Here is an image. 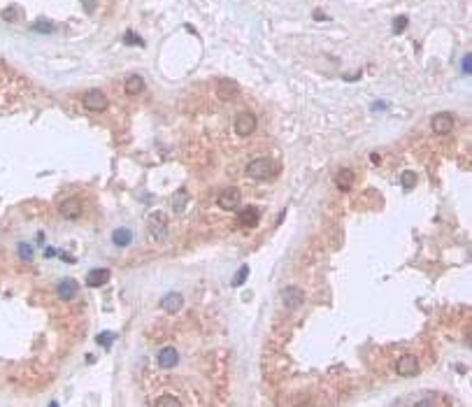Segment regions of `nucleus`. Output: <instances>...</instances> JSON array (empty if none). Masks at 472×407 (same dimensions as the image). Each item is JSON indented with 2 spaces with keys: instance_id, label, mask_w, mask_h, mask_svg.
Listing matches in <instances>:
<instances>
[{
  "instance_id": "f257e3e1",
  "label": "nucleus",
  "mask_w": 472,
  "mask_h": 407,
  "mask_svg": "<svg viewBox=\"0 0 472 407\" xmlns=\"http://www.w3.org/2000/svg\"><path fill=\"white\" fill-rule=\"evenodd\" d=\"M277 172H279L277 163L270 161V158H254V161L247 165V175L251 177V179H273Z\"/></svg>"
},
{
  "instance_id": "f03ea898",
  "label": "nucleus",
  "mask_w": 472,
  "mask_h": 407,
  "mask_svg": "<svg viewBox=\"0 0 472 407\" xmlns=\"http://www.w3.org/2000/svg\"><path fill=\"white\" fill-rule=\"evenodd\" d=\"M147 228H149L152 237H156L158 242L165 240V235H168V214L161 212V210H158V212H152L147 217Z\"/></svg>"
},
{
  "instance_id": "7ed1b4c3",
  "label": "nucleus",
  "mask_w": 472,
  "mask_h": 407,
  "mask_svg": "<svg viewBox=\"0 0 472 407\" xmlns=\"http://www.w3.org/2000/svg\"><path fill=\"white\" fill-rule=\"evenodd\" d=\"M240 205H242V193H240V188L230 186L219 195V207L226 210V212H233V210H237Z\"/></svg>"
},
{
  "instance_id": "20e7f679",
  "label": "nucleus",
  "mask_w": 472,
  "mask_h": 407,
  "mask_svg": "<svg viewBox=\"0 0 472 407\" xmlns=\"http://www.w3.org/2000/svg\"><path fill=\"white\" fill-rule=\"evenodd\" d=\"M256 116L251 114V112H247V110H242V112H237V116H235V133L237 135H251L256 130Z\"/></svg>"
},
{
  "instance_id": "39448f33",
  "label": "nucleus",
  "mask_w": 472,
  "mask_h": 407,
  "mask_svg": "<svg viewBox=\"0 0 472 407\" xmlns=\"http://www.w3.org/2000/svg\"><path fill=\"white\" fill-rule=\"evenodd\" d=\"M282 303H284L286 310H298L305 303V291L298 286H286L282 291Z\"/></svg>"
},
{
  "instance_id": "423d86ee",
  "label": "nucleus",
  "mask_w": 472,
  "mask_h": 407,
  "mask_svg": "<svg viewBox=\"0 0 472 407\" xmlns=\"http://www.w3.org/2000/svg\"><path fill=\"white\" fill-rule=\"evenodd\" d=\"M84 107L91 112H103L107 110V96L98 89H91V91L84 93Z\"/></svg>"
},
{
  "instance_id": "0eeeda50",
  "label": "nucleus",
  "mask_w": 472,
  "mask_h": 407,
  "mask_svg": "<svg viewBox=\"0 0 472 407\" xmlns=\"http://www.w3.org/2000/svg\"><path fill=\"white\" fill-rule=\"evenodd\" d=\"M217 96L221 98V100H226V103H230V100H235V98L240 96V86H237V82H233V79H219Z\"/></svg>"
},
{
  "instance_id": "6e6552de",
  "label": "nucleus",
  "mask_w": 472,
  "mask_h": 407,
  "mask_svg": "<svg viewBox=\"0 0 472 407\" xmlns=\"http://www.w3.org/2000/svg\"><path fill=\"white\" fill-rule=\"evenodd\" d=\"M430 126H433V130H435L437 135H447L449 130L454 128V119H451V114H447V112H440V114H435L430 119Z\"/></svg>"
},
{
  "instance_id": "1a4fd4ad",
  "label": "nucleus",
  "mask_w": 472,
  "mask_h": 407,
  "mask_svg": "<svg viewBox=\"0 0 472 407\" xmlns=\"http://www.w3.org/2000/svg\"><path fill=\"white\" fill-rule=\"evenodd\" d=\"M58 214H61L63 219H77L79 214H82V200H77V198L63 200L61 205H58Z\"/></svg>"
},
{
  "instance_id": "9d476101",
  "label": "nucleus",
  "mask_w": 472,
  "mask_h": 407,
  "mask_svg": "<svg viewBox=\"0 0 472 407\" xmlns=\"http://www.w3.org/2000/svg\"><path fill=\"white\" fill-rule=\"evenodd\" d=\"M398 372L402 377H414V375H419V361H417V356H412V354H405L402 359L398 361Z\"/></svg>"
},
{
  "instance_id": "9b49d317",
  "label": "nucleus",
  "mask_w": 472,
  "mask_h": 407,
  "mask_svg": "<svg viewBox=\"0 0 472 407\" xmlns=\"http://www.w3.org/2000/svg\"><path fill=\"white\" fill-rule=\"evenodd\" d=\"M182 305H184V298H182V293H177V291L165 293V296L161 298V307H163V312H170V314L179 312Z\"/></svg>"
},
{
  "instance_id": "f8f14e48",
  "label": "nucleus",
  "mask_w": 472,
  "mask_h": 407,
  "mask_svg": "<svg viewBox=\"0 0 472 407\" xmlns=\"http://www.w3.org/2000/svg\"><path fill=\"white\" fill-rule=\"evenodd\" d=\"M177 363H179V354H177L175 347H163L161 354H158V365H161L163 370H170V368H175Z\"/></svg>"
},
{
  "instance_id": "ddd939ff",
  "label": "nucleus",
  "mask_w": 472,
  "mask_h": 407,
  "mask_svg": "<svg viewBox=\"0 0 472 407\" xmlns=\"http://www.w3.org/2000/svg\"><path fill=\"white\" fill-rule=\"evenodd\" d=\"M56 293H58L61 300H73L79 293V284L75 280H63L61 284H58V289H56Z\"/></svg>"
},
{
  "instance_id": "4468645a",
  "label": "nucleus",
  "mask_w": 472,
  "mask_h": 407,
  "mask_svg": "<svg viewBox=\"0 0 472 407\" xmlns=\"http://www.w3.org/2000/svg\"><path fill=\"white\" fill-rule=\"evenodd\" d=\"M109 277H112V273H109L107 267H98V270H91V273L86 275V286H103L109 282Z\"/></svg>"
},
{
  "instance_id": "2eb2a0df",
  "label": "nucleus",
  "mask_w": 472,
  "mask_h": 407,
  "mask_svg": "<svg viewBox=\"0 0 472 407\" xmlns=\"http://www.w3.org/2000/svg\"><path fill=\"white\" fill-rule=\"evenodd\" d=\"M354 182H356V172L351 170V168H342V170H338V175H335V184H338L342 191H349V188L354 186Z\"/></svg>"
},
{
  "instance_id": "dca6fc26",
  "label": "nucleus",
  "mask_w": 472,
  "mask_h": 407,
  "mask_svg": "<svg viewBox=\"0 0 472 407\" xmlns=\"http://www.w3.org/2000/svg\"><path fill=\"white\" fill-rule=\"evenodd\" d=\"M412 405H419V407H430V405H451V398H447V395H435L430 393L426 398H419V400H412Z\"/></svg>"
},
{
  "instance_id": "f3484780",
  "label": "nucleus",
  "mask_w": 472,
  "mask_h": 407,
  "mask_svg": "<svg viewBox=\"0 0 472 407\" xmlns=\"http://www.w3.org/2000/svg\"><path fill=\"white\" fill-rule=\"evenodd\" d=\"M188 205V191L184 186H179L175 191V195H172V210H175L177 214H182L184 210H186Z\"/></svg>"
},
{
  "instance_id": "a211bd4d",
  "label": "nucleus",
  "mask_w": 472,
  "mask_h": 407,
  "mask_svg": "<svg viewBox=\"0 0 472 407\" xmlns=\"http://www.w3.org/2000/svg\"><path fill=\"white\" fill-rule=\"evenodd\" d=\"M258 221H260L258 207H244V212L240 214V224L249 226V228H254V226H258Z\"/></svg>"
},
{
  "instance_id": "6ab92c4d",
  "label": "nucleus",
  "mask_w": 472,
  "mask_h": 407,
  "mask_svg": "<svg viewBox=\"0 0 472 407\" xmlns=\"http://www.w3.org/2000/svg\"><path fill=\"white\" fill-rule=\"evenodd\" d=\"M133 231L130 228H116L114 233H112V242L116 244V247H128V244L133 242Z\"/></svg>"
},
{
  "instance_id": "aec40b11",
  "label": "nucleus",
  "mask_w": 472,
  "mask_h": 407,
  "mask_svg": "<svg viewBox=\"0 0 472 407\" xmlns=\"http://www.w3.org/2000/svg\"><path fill=\"white\" fill-rule=\"evenodd\" d=\"M142 91H145V79L140 77V75H130L126 79V93L128 96H135V93H142Z\"/></svg>"
},
{
  "instance_id": "412c9836",
  "label": "nucleus",
  "mask_w": 472,
  "mask_h": 407,
  "mask_svg": "<svg viewBox=\"0 0 472 407\" xmlns=\"http://www.w3.org/2000/svg\"><path fill=\"white\" fill-rule=\"evenodd\" d=\"M21 14H24V10L19 5H10L3 10V19H5V21H17V19H21Z\"/></svg>"
},
{
  "instance_id": "4be33fe9",
  "label": "nucleus",
  "mask_w": 472,
  "mask_h": 407,
  "mask_svg": "<svg viewBox=\"0 0 472 407\" xmlns=\"http://www.w3.org/2000/svg\"><path fill=\"white\" fill-rule=\"evenodd\" d=\"M31 28L33 31H37V33H54L56 31V26L51 24V21H35Z\"/></svg>"
},
{
  "instance_id": "5701e85b",
  "label": "nucleus",
  "mask_w": 472,
  "mask_h": 407,
  "mask_svg": "<svg viewBox=\"0 0 472 407\" xmlns=\"http://www.w3.org/2000/svg\"><path fill=\"white\" fill-rule=\"evenodd\" d=\"M400 184H402V188H407V191H410V188L417 184V175H414L412 170L402 172V177H400Z\"/></svg>"
},
{
  "instance_id": "b1692460",
  "label": "nucleus",
  "mask_w": 472,
  "mask_h": 407,
  "mask_svg": "<svg viewBox=\"0 0 472 407\" xmlns=\"http://www.w3.org/2000/svg\"><path fill=\"white\" fill-rule=\"evenodd\" d=\"M247 277H249V267L242 265V267H240V270L235 273V277H233V286H242L244 282H247Z\"/></svg>"
},
{
  "instance_id": "393cba45",
  "label": "nucleus",
  "mask_w": 472,
  "mask_h": 407,
  "mask_svg": "<svg viewBox=\"0 0 472 407\" xmlns=\"http://www.w3.org/2000/svg\"><path fill=\"white\" fill-rule=\"evenodd\" d=\"M114 337H116V335L112 333V330H105V333H100V335L96 337V342H98L100 347H109L112 342H114Z\"/></svg>"
},
{
  "instance_id": "a878e982",
  "label": "nucleus",
  "mask_w": 472,
  "mask_h": 407,
  "mask_svg": "<svg viewBox=\"0 0 472 407\" xmlns=\"http://www.w3.org/2000/svg\"><path fill=\"white\" fill-rule=\"evenodd\" d=\"M156 405L158 407H163V405H177V407H179V405H182V400H179V398H175V395H161V398L156 400Z\"/></svg>"
},
{
  "instance_id": "bb28decb",
  "label": "nucleus",
  "mask_w": 472,
  "mask_h": 407,
  "mask_svg": "<svg viewBox=\"0 0 472 407\" xmlns=\"http://www.w3.org/2000/svg\"><path fill=\"white\" fill-rule=\"evenodd\" d=\"M19 256H21L24 261H33V249H31V244H26V242L19 244Z\"/></svg>"
},
{
  "instance_id": "cd10ccee",
  "label": "nucleus",
  "mask_w": 472,
  "mask_h": 407,
  "mask_svg": "<svg viewBox=\"0 0 472 407\" xmlns=\"http://www.w3.org/2000/svg\"><path fill=\"white\" fill-rule=\"evenodd\" d=\"M123 42H126V44H138V47H145V40H140V37L135 35V33H130V31L123 35Z\"/></svg>"
},
{
  "instance_id": "c85d7f7f",
  "label": "nucleus",
  "mask_w": 472,
  "mask_h": 407,
  "mask_svg": "<svg viewBox=\"0 0 472 407\" xmlns=\"http://www.w3.org/2000/svg\"><path fill=\"white\" fill-rule=\"evenodd\" d=\"M405 28H407V17H398L395 19V26H393V33L395 35H400Z\"/></svg>"
},
{
  "instance_id": "c756f323",
  "label": "nucleus",
  "mask_w": 472,
  "mask_h": 407,
  "mask_svg": "<svg viewBox=\"0 0 472 407\" xmlns=\"http://www.w3.org/2000/svg\"><path fill=\"white\" fill-rule=\"evenodd\" d=\"M460 67H463V75H470V70H472V56L470 54L463 56V63H460Z\"/></svg>"
},
{
  "instance_id": "7c9ffc66",
  "label": "nucleus",
  "mask_w": 472,
  "mask_h": 407,
  "mask_svg": "<svg viewBox=\"0 0 472 407\" xmlns=\"http://www.w3.org/2000/svg\"><path fill=\"white\" fill-rule=\"evenodd\" d=\"M314 19L316 21H328V17L326 14H321V12H314Z\"/></svg>"
}]
</instances>
